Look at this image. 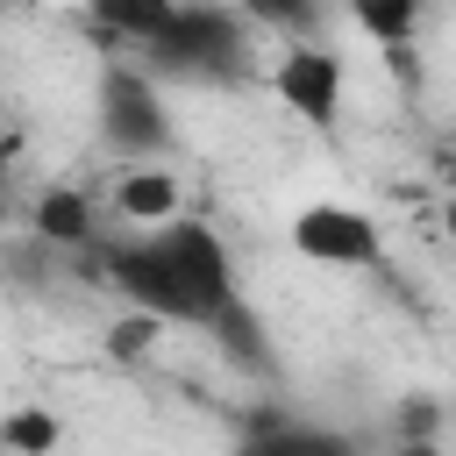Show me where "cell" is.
<instances>
[{"label": "cell", "mask_w": 456, "mask_h": 456, "mask_svg": "<svg viewBox=\"0 0 456 456\" xmlns=\"http://www.w3.org/2000/svg\"><path fill=\"white\" fill-rule=\"evenodd\" d=\"M93 256H100L107 292L128 314H150L157 328H200L207 335L242 299L235 256L221 242V228L200 221V214H171L157 228H128L114 242H100Z\"/></svg>", "instance_id": "1"}, {"label": "cell", "mask_w": 456, "mask_h": 456, "mask_svg": "<svg viewBox=\"0 0 456 456\" xmlns=\"http://www.w3.org/2000/svg\"><path fill=\"white\" fill-rule=\"evenodd\" d=\"M135 57H142V71H157V78H200V86L242 78L249 21H242L228 0H178L171 21H164V36H157L150 50H135Z\"/></svg>", "instance_id": "2"}, {"label": "cell", "mask_w": 456, "mask_h": 456, "mask_svg": "<svg viewBox=\"0 0 456 456\" xmlns=\"http://www.w3.org/2000/svg\"><path fill=\"white\" fill-rule=\"evenodd\" d=\"M93 114H100V142H107L121 164H164V157H171V114H164L157 71L107 57L100 93H93Z\"/></svg>", "instance_id": "3"}, {"label": "cell", "mask_w": 456, "mask_h": 456, "mask_svg": "<svg viewBox=\"0 0 456 456\" xmlns=\"http://www.w3.org/2000/svg\"><path fill=\"white\" fill-rule=\"evenodd\" d=\"M285 242H292V256L328 264V271H378L385 264V221L356 200H306L285 221Z\"/></svg>", "instance_id": "4"}, {"label": "cell", "mask_w": 456, "mask_h": 456, "mask_svg": "<svg viewBox=\"0 0 456 456\" xmlns=\"http://www.w3.org/2000/svg\"><path fill=\"white\" fill-rule=\"evenodd\" d=\"M271 93L306 128H335V114H342V57L328 43H285V57L271 64Z\"/></svg>", "instance_id": "5"}, {"label": "cell", "mask_w": 456, "mask_h": 456, "mask_svg": "<svg viewBox=\"0 0 456 456\" xmlns=\"http://www.w3.org/2000/svg\"><path fill=\"white\" fill-rule=\"evenodd\" d=\"M28 235L50 242V249H100V214L78 185H50L28 214Z\"/></svg>", "instance_id": "6"}, {"label": "cell", "mask_w": 456, "mask_h": 456, "mask_svg": "<svg viewBox=\"0 0 456 456\" xmlns=\"http://www.w3.org/2000/svg\"><path fill=\"white\" fill-rule=\"evenodd\" d=\"M114 214H121L128 228L171 221V214H178V171H164V164H128V171L114 178Z\"/></svg>", "instance_id": "7"}, {"label": "cell", "mask_w": 456, "mask_h": 456, "mask_svg": "<svg viewBox=\"0 0 456 456\" xmlns=\"http://www.w3.org/2000/svg\"><path fill=\"white\" fill-rule=\"evenodd\" d=\"M235 456H356V442L335 428H314V420H264L242 435Z\"/></svg>", "instance_id": "8"}, {"label": "cell", "mask_w": 456, "mask_h": 456, "mask_svg": "<svg viewBox=\"0 0 456 456\" xmlns=\"http://www.w3.org/2000/svg\"><path fill=\"white\" fill-rule=\"evenodd\" d=\"M228 7L278 43H321V28H328V0H228Z\"/></svg>", "instance_id": "9"}, {"label": "cell", "mask_w": 456, "mask_h": 456, "mask_svg": "<svg viewBox=\"0 0 456 456\" xmlns=\"http://www.w3.org/2000/svg\"><path fill=\"white\" fill-rule=\"evenodd\" d=\"M171 7H178V0H93V21H100L114 43H128V50H150V43L164 36Z\"/></svg>", "instance_id": "10"}, {"label": "cell", "mask_w": 456, "mask_h": 456, "mask_svg": "<svg viewBox=\"0 0 456 456\" xmlns=\"http://www.w3.org/2000/svg\"><path fill=\"white\" fill-rule=\"evenodd\" d=\"M207 335H214V349H221L228 363H242V370H256V378L271 370V349H264L271 335H264V321H256V306H249V299H235Z\"/></svg>", "instance_id": "11"}, {"label": "cell", "mask_w": 456, "mask_h": 456, "mask_svg": "<svg viewBox=\"0 0 456 456\" xmlns=\"http://www.w3.org/2000/svg\"><path fill=\"white\" fill-rule=\"evenodd\" d=\"M342 7H349V21H356L378 50H406L413 28H420V7H428V0H342Z\"/></svg>", "instance_id": "12"}, {"label": "cell", "mask_w": 456, "mask_h": 456, "mask_svg": "<svg viewBox=\"0 0 456 456\" xmlns=\"http://www.w3.org/2000/svg\"><path fill=\"white\" fill-rule=\"evenodd\" d=\"M57 413H43V406H14L7 420H0V449L7 456H57Z\"/></svg>", "instance_id": "13"}, {"label": "cell", "mask_w": 456, "mask_h": 456, "mask_svg": "<svg viewBox=\"0 0 456 456\" xmlns=\"http://www.w3.org/2000/svg\"><path fill=\"white\" fill-rule=\"evenodd\" d=\"M150 335H164V328H157L150 314H128V321H121L107 342H114V356H142V349H150Z\"/></svg>", "instance_id": "14"}, {"label": "cell", "mask_w": 456, "mask_h": 456, "mask_svg": "<svg viewBox=\"0 0 456 456\" xmlns=\"http://www.w3.org/2000/svg\"><path fill=\"white\" fill-rule=\"evenodd\" d=\"M399 456H442V449H428V442H413V449H399Z\"/></svg>", "instance_id": "15"}, {"label": "cell", "mask_w": 456, "mask_h": 456, "mask_svg": "<svg viewBox=\"0 0 456 456\" xmlns=\"http://www.w3.org/2000/svg\"><path fill=\"white\" fill-rule=\"evenodd\" d=\"M0 207H7V164H0Z\"/></svg>", "instance_id": "16"}, {"label": "cell", "mask_w": 456, "mask_h": 456, "mask_svg": "<svg viewBox=\"0 0 456 456\" xmlns=\"http://www.w3.org/2000/svg\"><path fill=\"white\" fill-rule=\"evenodd\" d=\"M449 185H456V157H449Z\"/></svg>", "instance_id": "17"}, {"label": "cell", "mask_w": 456, "mask_h": 456, "mask_svg": "<svg viewBox=\"0 0 456 456\" xmlns=\"http://www.w3.org/2000/svg\"><path fill=\"white\" fill-rule=\"evenodd\" d=\"M0 7H7V0H0Z\"/></svg>", "instance_id": "18"}]
</instances>
